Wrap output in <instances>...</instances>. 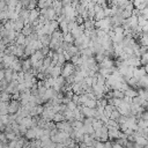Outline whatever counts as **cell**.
<instances>
[{"label":"cell","instance_id":"6da1fadb","mask_svg":"<svg viewBox=\"0 0 148 148\" xmlns=\"http://www.w3.org/2000/svg\"><path fill=\"white\" fill-rule=\"evenodd\" d=\"M75 68H76V66H75L74 64H72L71 61H67V62H66V64L62 66L61 76H64L65 79L69 77L71 75H73V74H74V72H75Z\"/></svg>","mask_w":148,"mask_h":148},{"label":"cell","instance_id":"7a4b0ae2","mask_svg":"<svg viewBox=\"0 0 148 148\" xmlns=\"http://www.w3.org/2000/svg\"><path fill=\"white\" fill-rule=\"evenodd\" d=\"M21 106H22L21 101H14V99H12V101L9 102V108H8L9 114H15V113L20 110Z\"/></svg>","mask_w":148,"mask_h":148},{"label":"cell","instance_id":"3957f363","mask_svg":"<svg viewBox=\"0 0 148 148\" xmlns=\"http://www.w3.org/2000/svg\"><path fill=\"white\" fill-rule=\"evenodd\" d=\"M81 112L83 113V116H84L86 118H95V114H96V109H90V108H87V106L82 105Z\"/></svg>","mask_w":148,"mask_h":148},{"label":"cell","instance_id":"277c9868","mask_svg":"<svg viewBox=\"0 0 148 148\" xmlns=\"http://www.w3.org/2000/svg\"><path fill=\"white\" fill-rule=\"evenodd\" d=\"M127 64L128 66L131 67H140L141 65V60H140V57H136V56H132L127 59Z\"/></svg>","mask_w":148,"mask_h":148},{"label":"cell","instance_id":"5b68a950","mask_svg":"<svg viewBox=\"0 0 148 148\" xmlns=\"http://www.w3.org/2000/svg\"><path fill=\"white\" fill-rule=\"evenodd\" d=\"M114 61L111 59V58H105L104 59V61L103 62H101V64H98V66H99V68H113L114 67Z\"/></svg>","mask_w":148,"mask_h":148},{"label":"cell","instance_id":"8992f818","mask_svg":"<svg viewBox=\"0 0 148 148\" xmlns=\"http://www.w3.org/2000/svg\"><path fill=\"white\" fill-rule=\"evenodd\" d=\"M109 128V140H113V139H119V134L120 131L117 127H108Z\"/></svg>","mask_w":148,"mask_h":148},{"label":"cell","instance_id":"52a82bcc","mask_svg":"<svg viewBox=\"0 0 148 148\" xmlns=\"http://www.w3.org/2000/svg\"><path fill=\"white\" fill-rule=\"evenodd\" d=\"M30 71H32V64L30 61V58H28V59H24L22 61V72L23 73H28Z\"/></svg>","mask_w":148,"mask_h":148},{"label":"cell","instance_id":"ba28073f","mask_svg":"<svg viewBox=\"0 0 148 148\" xmlns=\"http://www.w3.org/2000/svg\"><path fill=\"white\" fill-rule=\"evenodd\" d=\"M24 27H25V24H24V20L21 18V17H20L17 21L14 22V30L17 31V32H21L22 29H23Z\"/></svg>","mask_w":148,"mask_h":148},{"label":"cell","instance_id":"9c48e42d","mask_svg":"<svg viewBox=\"0 0 148 148\" xmlns=\"http://www.w3.org/2000/svg\"><path fill=\"white\" fill-rule=\"evenodd\" d=\"M32 123H34V118H32L31 116H29V117L23 118V119L20 121V125H23V126H25V127H28V128H31V127H32Z\"/></svg>","mask_w":148,"mask_h":148},{"label":"cell","instance_id":"30bf717a","mask_svg":"<svg viewBox=\"0 0 148 148\" xmlns=\"http://www.w3.org/2000/svg\"><path fill=\"white\" fill-rule=\"evenodd\" d=\"M134 138H135V142L140 146H148V139L146 136H141V135H136V134H133Z\"/></svg>","mask_w":148,"mask_h":148},{"label":"cell","instance_id":"8fae6325","mask_svg":"<svg viewBox=\"0 0 148 148\" xmlns=\"http://www.w3.org/2000/svg\"><path fill=\"white\" fill-rule=\"evenodd\" d=\"M10 68L14 71V72H17V73H20V72H22V61L17 58L13 64H12V66H10Z\"/></svg>","mask_w":148,"mask_h":148},{"label":"cell","instance_id":"7c38bea8","mask_svg":"<svg viewBox=\"0 0 148 148\" xmlns=\"http://www.w3.org/2000/svg\"><path fill=\"white\" fill-rule=\"evenodd\" d=\"M61 72H62V67L61 66H59V65H56L54 67H53V69H52V72H51V74H50V76H52V77H58V76H60L61 75Z\"/></svg>","mask_w":148,"mask_h":148},{"label":"cell","instance_id":"4fadbf2b","mask_svg":"<svg viewBox=\"0 0 148 148\" xmlns=\"http://www.w3.org/2000/svg\"><path fill=\"white\" fill-rule=\"evenodd\" d=\"M25 139H28V140H30V141L36 139V130H35L34 127L28 128V131H27V133H25Z\"/></svg>","mask_w":148,"mask_h":148},{"label":"cell","instance_id":"5bb4252c","mask_svg":"<svg viewBox=\"0 0 148 148\" xmlns=\"http://www.w3.org/2000/svg\"><path fill=\"white\" fill-rule=\"evenodd\" d=\"M139 44L141 46H147L148 47V34H145L142 32L140 35V38H139Z\"/></svg>","mask_w":148,"mask_h":148},{"label":"cell","instance_id":"9a60e30c","mask_svg":"<svg viewBox=\"0 0 148 148\" xmlns=\"http://www.w3.org/2000/svg\"><path fill=\"white\" fill-rule=\"evenodd\" d=\"M34 31H35V30H34V27H32L31 24H28V25H25V27L22 29L21 34H23L25 37H28V36H30V35H31Z\"/></svg>","mask_w":148,"mask_h":148},{"label":"cell","instance_id":"2e32d148","mask_svg":"<svg viewBox=\"0 0 148 148\" xmlns=\"http://www.w3.org/2000/svg\"><path fill=\"white\" fill-rule=\"evenodd\" d=\"M25 40H27V37L23 34L18 32L17 37H16V40H15V44H17V45H25Z\"/></svg>","mask_w":148,"mask_h":148},{"label":"cell","instance_id":"e0dca14e","mask_svg":"<svg viewBox=\"0 0 148 148\" xmlns=\"http://www.w3.org/2000/svg\"><path fill=\"white\" fill-rule=\"evenodd\" d=\"M51 39H52V36L51 35H44V36H40L39 37V40L43 43L44 46H49L50 43H51Z\"/></svg>","mask_w":148,"mask_h":148},{"label":"cell","instance_id":"ac0fdd59","mask_svg":"<svg viewBox=\"0 0 148 148\" xmlns=\"http://www.w3.org/2000/svg\"><path fill=\"white\" fill-rule=\"evenodd\" d=\"M13 73H14V71L12 69V68H8V69H6V74H5V80L8 82V83H10L12 81H13Z\"/></svg>","mask_w":148,"mask_h":148},{"label":"cell","instance_id":"d6986e66","mask_svg":"<svg viewBox=\"0 0 148 148\" xmlns=\"http://www.w3.org/2000/svg\"><path fill=\"white\" fill-rule=\"evenodd\" d=\"M13 99V95L6 91H1V102H10Z\"/></svg>","mask_w":148,"mask_h":148},{"label":"cell","instance_id":"ffe728a7","mask_svg":"<svg viewBox=\"0 0 148 148\" xmlns=\"http://www.w3.org/2000/svg\"><path fill=\"white\" fill-rule=\"evenodd\" d=\"M125 96H128V97H136V96H139V92H138V90H135V89H133V88H130V89H127L126 91H125Z\"/></svg>","mask_w":148,"mask_h":148},{"label":"cell","instance_id":"44dd1931","mask_svg":"<svg viewBox=\"0 0 148 148\" xmlns=\"http://www.w3.org/2000/svg\"><path fill=\"white\" fill-rule=\"evenodd\" d=\"M130 23H131V28L132 29H134L135 27H138L139 25V21H138V16H135V15H132L130 18Z\"/></svg>","mask_w":148,"mask_h":148},{"label":"cell","instance_id":"7402d4cb","mask_svg":"<svg viewBox=\"0 0 148 148\" xmlns=\"http://www.w3.org/2000/svg\"><path fill=\"white\" fill-rule=\"evenodd\" d=\"M64 120H66V119H65L64 113L57 112V113H56V116L53 117V120H52V121H54V123H60V121H64Z\"/></svg>","mask_w":148,"mask_h":148},{"label":"cell","instance_id":"603a6c76","mask_svg":"<svg viewBox=\"0 0 148 148\" xmlns=\"http://www.w3.org/2000/svg\"><path fill=\"white\" fill-rule=\"evenodd\" d=\"M29 16H30V10L27 8H23V10L20 13V17L25 21V20H29Z\"/></svg>","mask_w":148,"mask_h":148},{"label":"cell","instance_id":"cb8c5ba5","mask_svg":"<svg viewBox=\"0 0 148 148\" xmlns=\"http://www.w3.org/2000/svg\"><path fill=\"white\" fill-rule=\"evenodd\" d=\"M74 40H75V38L73 37V35L71 32H68L67 35L64 36V42H66L68 44H74Z\"/></svg>","mask_w":148,"mask_h":148},{"label":"cell","instance_id":"d4e9b609","mask_svg":"<svg viewBox=\"0 0 148 148\" xmlns=\"http://www.w3.org/2000/svg\"><path fill=\"white\" fill-rule=\"evenodd\" d=\"M84 106L90 108V109H96L97 108V99H88V102L84 104Z\"/></svg>","mask_w":148,"mask_h":148},{"label":"cell","instance_id":"484cf974","mask_svg":"<svg viewBox=\"0 0 148 148\" xmlns=\"http://www.w3.org/2000/svg\"><path fill=\"white\" fill-rule=\"evenodd\" d=\"M125 97V92L121 91V90H113V98H120V99H124Z\"/></svg>","mask_w":148,"mask_h":148},{"label":"cell","instance_id":"4316f807","mask_svg":"<svg viewBox=\"0 0 148 148\" xmlns=\"http://www.w3.org/2000/svg\"><path fill=\"white\" fill-rule=\"evenodd\" d=\"M132 15H133V12H132V10H127V9H124L123 13H121V17H123L124 20L130 18Z\"/></svg>","mask_w":148,"mask_h":148},{"label":"cell","instance_id":"83f0119b","mask_svg":"<svg viewBox=\"0 0 148 148\" xmlns=\"http://www.w3.org/2000/svg\"><path fill=\"white\" fill-rule=\"evenodd\" d=\"M105 17H106V16H105L104 9H102L101 12L96 13V15H95V21H101V20H103V18H105Z\"/></svg>","mask_w":148,"mask_h":148},{"label":"cell","instance_id":"f1b7e54d","mask_svg":"<svg viewBox=\"0 0 148 148\" xmlns=\"http://www.w3.org/2000/svg\"><path fill=\"white\" fill-rule=\"evenodd\" d=\"M105 58H106V57H105V54H104V53H97V54L95 56V59H96L97 64H101V62H103Z\"/></svg>","mask_w":148,"mask_h":148},{"label":"cell","instance_id":"f546056e","mask_svg":"<svg viewBox=\"0 0 148 148\" xmlns=\"http://www.w3.org/2000/svg\"><path fill=\"white\" fill-rule=\"evenodd\" d=\"M120 112L116 109V110H113V112L111 113V117H110V119H112V120H118L119 118H120Z\"/></svg>","mask_w":148,"mask_h":148},{"label":"cell","instance_id":"4dcf8cb0","mask_svg":"<svg viewBox=\"0 0 148 148\" xmlns=\"http://www.w3.org/2000/svg\"><path fill=\"white\" fill-rule=\"evenodd\" d=\"M83 126H84L83 121H80V120H74V121L72 123V127H73V128H82Z\"/></svg>","mask_w":148,"mask_h":148},{"label":"cell","instance_id":"1f68e13d","mask_svg":"<svg viewBox=\"0 0 148 148\" xmlns=\"http://www.w3.org/2000/svg\"><path fill=\"white\" fill-rule=\"evenodd\" d=\"M140 60H141V65H147L148 64V52H146V53H143V54H141V57H140Z\"/></svg>","mask_w":148,"mask_h":148},{"label":"cell","instance_id":"d6a6232c","mask_svg":"<svg viewBox=\"0 0 148 148\" xmlns=\"http://www.w3.org/2000/svg\"><path fill=\"white\" fill-rule=\"evenodd\" d=\"M0 119H1V124L9 125V114H3V116H0Z\"/></svg>","mask_w":148,"mask_h":148},{"label":"cell","instance_id":"836d02e7","mask_svg":"<svg viewBox=\"0 0 148 148\" xmlns=\"http://www.w3.org/2000/svg\"><path fill=\"white\" fill-rule=\"evenodd\" d=\"M37 7L39 9H43V8H47V5H46V0H37Z\"/></svg>","mask_w":148,"mask_h":148},{"label":"cell","instance_id":"e575fe53","mask_svg":"<svg viewBox=\"0 0 148 148\" xmlns=\"http://www.w3.org/2000/svg\"><path fill=\"white\" fill-rule=\"evenodd\" d=\"M66 105H67V109H68V110H71V111H74V110L77 108V104H76V103H74L73 101H71V102H69L68 104H66Z\"/></svg>","mask_w":148,"mask_h":148},{"label":"cell","instance_id":"d590c367","mask_svg":"<svg viewBox=\"0 0 148 148\" xmlns=\"http://www.w3.org/2000/svg\"><path fill=\"white\" fill-rule=\"evenodd\" d=\"M143 102V98H141L140 96H136V97H133V104H136V105H141Z\"/></svg>","mask_w":148,"mask_h":148},{"label":"cell","instance_id":"8d00e7d4","mask_svg":"<svg viewBox=\"0 0 148 148\" xmlns=\"http://www.w3.org/2000/svg\"><path fill=\"white\" fill-rule=\"evenodd\" d=\"M84 82H86L89 87H92V86H94V77H91V76H87V77L84 79Z\"/></svg>","mask_w":148,"mask_h":148},{"label":"cell","instance_id":"74e56055","mask_svg":"<svg viewBox=\"0 0 148 148\" xmlns=\"http://www.w3.org/2000/svg\"><path fill=\"white\" fill-rule=\"evenodd\" d=\"M123 102H124V99H120V98H113V105H114L116 108H119V106L123 104Z\"/></svg>","mask_w":148,"mask_h":148},{"label":"cell","instance_id":"f35d334b","mask_svg":"<svg viewBox=\"0 0 148 148\" xmlns=\"http://www.w3.org/2000/svg\"><path fill=\"white\" fill-rule=\"evenodd\" d=\"M92 121H94V118H86L83 120V124L84 126H92Z\"/></svg>","mask_w":148,"mask_h":148},{"label":"cell","instance_id":"ab89813d","mask_svg":"<svg viewBox=\"0 0 148 148\" xmlns=\"http://www.w3.org/2000/svg\"><path fill=\"white\" fill-rule=\"evenodd\" d=\"M42 51V53L45 56V57H47V54L50 53V51H51V49H50V46H43V49L40 50Z\"/></svg>","mask_w":148,"mask_h":148},{"label":"cell","instance_id":"60d3db41","mask_svg":"<svg viewBox=\"0 0 148 148\" xmlns=\"http://www.w3.org/2000/svg\"><path fill=\"white\" fill-rule=\"evenodd\" d=\"M94 147H95V148H104V142H102V141H99V140H96Z\"/></svg>","mask_w":148,"mask_h":148},{"label":"cell","instance_id":"b9f144b4","mask_svg":"<svg viewBox=\"0 0 148 148\" xmlns=\"http://www.w3.org/2000/svg\"><path fill=\"white\" fill-rule=\"evenodd\" d=\"M132 2H133V5H134V7H135V8H138L141 3H143V2H145V0H132Z\"/></svg>","mask_w":148,"mask_h":148},{"label":"cell","instance_id":"7bdbcfd3","mask_svg":"<svg viewBox=\"0 0 148 148\" xmlns=\"http://www.w3.org/2000/svg\"><path fill=\"white\" fill-rule=\"evenodd\" d=\"M140 119H143V120H148V111H147V110H145V111L141 113V117H140Z\"/></svg>","mask_w":148,"mask_h":148},{"label":"cell","instance_id":"ee69618b","mask_svg":"<svg viewBox=\"0 0 148 148\" xmlns=\"http://www.w3.org/2000/svg\"><path fill=\"white\" fill-rule=\"evenodd\" d=\"M13 99H14V101H21V94H20V92L14 94V95H13Z\"/></svg>","mask_w":148,"mask_h":148},{"label":"cell","instance_id":"f6af8a7d","mask_svg":"<svg viewBox=\"0 0 148 148\" xmlns=\"http://www.w3.org/2000/svg\"><path fill=\"white\" fill-rule=\"evenodd\" d=\"M0 140H1V142H8V139H7V136H6V134H5V133H1Z\"/></svg>","mask_w":148,"mask_h":148},{"label":"cell","instance_id":"bcb514c9","mask_svg":"<svg viewBox=\"0 0 148 148\" xmlns=\"http://www.w3.org/2000/svg\"><path fill=\"white\" fill-rule=\"evenodd\" d=\"M62 6H68V5H72V1L73 0H60Z\"/></svg>","mask_w":148,"mask_h":148},{"label":"cell","instance_id":"7dc6e473","mask_svg":"<svg viewBox=\"0 0 148 148\" xmlns=\"http://www.w3.org/2000/svg\"><path fill=\"white\" fill-rule=\"evenodd\" d=\"M0 148H9V142H1Z\"/></svg>","mask_w":148,"mask_h":148},{"label":"cell","instance_id":"c3c4849f","mask_svg":"<svg viewBox=\"0 0 148 148\" xmlns=\"http://www.w3.org/2000/svg\"><path fill=\"white\" fill-rule=\"evenodd\" d=\"M104 148H113V147L110 141H106V142H104Z\"/></svg>","mask_w":148,"mask_h":148},{"label":"cell","instance_id":"681fc988","mask_svg":"<svg viewBox=\"0 0 148 148\" xmlns=\"http://www.w3.org/2000/svg\"><path fill=\"white\" fill-rule=\"evenodd\" d=\"M143 67H145V69H146V72H147V74H148V64H147V65H145Z\"/></svg>","mask_w":148,"mask_h":148},{"label":"cell","instance_id":"f907efd6","mask_svg":"<svg viewBox=\"0 0 148 148\" xmlns=\"http://www.w3.org/2000/svg\"><path fill=\"white\" fill-rule=\"evenodd\" d=\"M29 1H35V0H29Z\"/></svg>","mask_w":148,"mask_h":148},{"label":"cell","instance_id":"816d5d0a","mask_svg":"<svg viewBox=\"0 0 148 148\" xmlns=\"http://www.w3.org/2000/svg\"><path fill=\"white\" fill-rule=\"evenodd\" d=\"M146 110H147V111H148V106H147V109H146Z\"/></svg>","mask_w":148,"mask_h":148}]
</instances>
